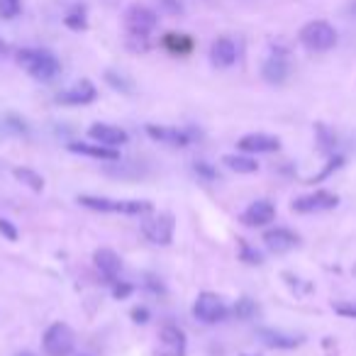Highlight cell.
Wrapping results in <instances>:
<instances>
[{
    "label": "cell",
    "instance_id": "cell-31",
    "mask_svg": "<svg viewBox=\"0 0 356 356\" xmlns=\"http://www.w3.org/2000/svg\"><path fill=\"white\" fill-rule=\"evenodd\" d=\"M193 171L198 173L200 178H205V181H215V178H218V168H215L213 163H208V161H195Z\"/></svg>",
    "mask_w": 356,
    "mask_h": 356
},
{
    "label": "cell",
    "instance_id": "cell-37",
    "mask_svg": "<svg viewBox=\"0 0 356 356\" xmlns=\"http://www.w3.org/2000/svg\"><path fill=\"white\" fill-rule=\"evenodd\" d=\"M132 317H134V322H147L149 320V310H147V307H134Z\"/></svg>",
    "mask_w": 356,
    "mask_h": 356
},
{
    "label": "cell",
    "instance_id": "cell-24",
    "mask_svg": "<svg viewBox=\"0 0 356 356\" xmlns=\"http://www.w3.org/2000/svg\"><path fill=\"white\" fill-rule=\"evenodd\" d=\"M315 132H317V149L322 154H334L337 149V134L332 132L327 124H315Z\"/></svg>",
    "mask_w": 356,
    "mask_h": 356
},
{
    "label": "cell",
    "instance_id": "cell-4",
    "mask_svg": "<svg viewBox=\"0 0 356 356\" xmlns=\"http://www.w3.org/2000/svg\"><path fill=\"white\" fill-rule=\"evenodd\" d=\"M300 42L310 51H330L337 44V30L325 20H312L300 30Z\"/></svg>",
    "mask_w": 356,
    "mask_h": 356
},
{
    "label": "cell",
    "instance_id": "cell-1",
    "mask_svg": "<svg viewBox=\"0 0 356 356\" xmlns=\"http://www.w3.org/2000/svg\"><path fill=\"white\" fill-rule=\"evenodd\" d=\"M17 64L37 81H54L61 71V64L51 51L44 49H20L17 51Z\"/></svg>",
    "mask_w": 356,
    "mask_h": 356
},
{
    "label": "cell",
    "instance_id": "cell-22",
    "mask_svg": "<svg viewBox=\"0 0 356 356\" xmlns=\"http://www.w3.org/2000/svg\"><path fill=\"white\" fill-rule=\"evenodd\" d=\"M222 163L227 168H232V171L237 173H254L259 171V161L254 156H244V154H227V156L222 159Z\"/></svg>",
    "mask_w": 356,
    "mask_h": 356
},
{
    "label": "cell",
    "instance_id": "cell-10",
    "mask_svg": "<svg viewBox=\"0 0 356 356\" xmlns=\"http://www.w3.org/2000/svg\"><path fill=\"white\" fill-rule=\"evenodd\" d=\"M261 76H264V81H266V83H271V86L286 83L288 76H291V61H288L286 51H273V54L264 61Z\"/></svg>",
    "mask_w": 356,
    "mask_h": 356
},
{
    "label": "cell",
    "instance_id": "cell-21",
    "mask_svg": "<svg viewBox=\"0 0 356 356\" xmlns=\"http://www.w3.org/2000/svg\"><path fill=\"white\" fill-rule=\"evenodd\" d=\"M163 47H166L171 54H178V56H186L193 51V40L188 35H181V32H168L163 37Z\"/></svg>",
    "mask_w": 356,
    "mask_h": 356
},
{
    "label": "cell",
    "instance_id": "cell-19",
    "mask_svg": "<svg viewBox=\"0 0 356 356\" xmlns=\"http://www.w3.org/2000/svg\"><path fill=\"white\" fill-rule=\"evenodd\" d=\"M93 261H95L98 273L105 278V281H108V283L118 281L120 268H122V261H120V257L113 252V249H98V252L93 254Z\"/></svg>",
    "mask_w": 356,
    "mask_h": 356
},
{
    "label": "cell",
    "instance_id": "cell-29",
    "mask_svg": "<svg viewBox=\"0 0 356 356\" xmlns=\"http://www.w3.org/2000/svg\"><path fill=\"white\" fill-rule=\"evenodd\" d=\"M105 81H108L110 86H113L115 90H122V93H132V83H129L124 76H118L115 71H108L105 74Z\"/></svg>",
    "mask_w": 356,
    "mask_h": 356
},
{
    "label": "cell",
    "instance_id": "cell-15",
    "mask_svg": "<svg viewBox=\"0 0 356 356\" xmlns=\"http://www.w3.org/2000/svg\"><path fill=\"white\" fill-rule=\"evenodd\" d=\"M244 225L249 227H266L268 222L276 220V208H273L271 200H254L242 215Z\"/></svg>",
    "mask_w": 356,
    "mask_h": 356
},
{
    "label": "cell",
    "instance_id": "cell-6",
    "mask_svg": "<svg viewBox=\"0 0 356 356\" xmlns=\"http://www.w3.org/2000/svg\"><path fill=\"white\" fill-rule=\"evenodd\" d=\"M339 198L330 191H315L310 195H300V198L293 200V213L300 215H312V213H327V210H334Z\"/></svg>",
    "mask_w": 356,
    "mask_h": 356
},
{
    "label": "cell",
    "instance_id": "cell-12",
    "mask_svg": "<svg viewBox=\"0 0 356 356\" xmlns=\"http://www.w3.org/2000/svg\"><path fill=\"white\" fill-rule=\"evenodd\" d=\"M237 147L242 149L244 154H271L281 149V139L273 137V134L252 132V134H244L237 142Z\"/></svg>",
    "mask_w": 356,
    "mask_h": 356
},
{
    "label": "cell",
    "instance_id": "cell-7",
    "mask_svg": "<svg viewBox=\"0 0 356 356\" xmlns=\"http://www.w3.org/2000/svg\"><path fill=\"white\" fill-rule=\"evenodd\" d=\"M193 315L198 317L203 325H215V322L225 320L227 307H225V302L220 300V296H215V293H200L193 302Z\"/></svg>",
    "mask_w": 356,
    "mask_h": 356
},
{
    "label": "cell",
    "instance_id": "cell-26",
    "mask_svg": "<svg viewBox=\"0 0 356 356\" xmlns=\"http://www.w3.org/2000/svg\"><path fill=\"white\" fill-rule=\"evenodd\" d=\"M344 161H346L344 156H339V154H332V159H330V161H327V166L322 168V171L317 173V176H312L310 181H307V184H317V181H325V178H330L332 173L339 171V168L344 166Z\"/></svg>",
    "mask_w": 356,
    "mask_h": 356
},
{
    "label": "cell",
    "instance_id": "cell-27",
    "mask_svg": "<svg viewBox=\"0 0 356 356\" xmlns=\"http://www.w3.org/2000/svg\"><path fill=\"white\" fill-rule=\"evenodd\" d=\"M3 127L8 129V132L17 134V137H22V134L30 132V127H27V122L22 118H17V115H6V120H3Z\"/></svg>",
    "mask_w": 356,
    "mask_h": 356
},
{
    "label": "cell",
    "instance_id": "cell-33",
    "mask_svg": "<svg viewBox=\"0 0 356 356\" xmlns=\"http://www.w3.org/2000/svg\"><path fill=\"white\" fill-rule=\"evenodd\" d=\"M0 234L8 239V242H17V229H15V225L10 222V220H6V218H0Z\"/></svg>",
    "mask_w": 356,
    "mask_h": 356
},
{
    "label": "cell",
    "instance_id": "cell-28",
    "mask_svg": "<svg viewBox=\"0 0 356 356\" xmlns=\"http://www.w3.org/2000/svg\"><path fill=\"white\" fill-rule=\"evenodd\" d=\"M22 10L20 0H0V17L3 20H15Z\"/></svg>",
    "mask_w": 356,
    "mask_h": 356
},
{
    "label": "cell",
    "instance_id": "cell-2",
    "mask_svg": "<svg viewBox=\"0 0 356 356\" xmlns=\"http://www.w3.org/2000/svg\"><path fill=\"white\" fill-rule=\"evenodd\" d=\"M76 203L95 213H120V215H144L152 210L149 200H118L103 198V195H79Z\"/></svg>",
    "mask_w": 356,
    "mask_h": 356
},
{
    "label": "cell",
    "instance_id": "cell-5",
    "mask_svg": "<svg viewBox=\"0 0 356 356\" xmlns=\"http://www.w3.org/2000/svg\"><path fill=\"white\" fill-rule=\"evenodd\" d=\"M156 13L149 10L147 6H132L124 13V27L129 37H149L156 30Z\"/></svg>",
    "mask_w": 356,
    "mask_h": 356
},
{
    "label": "cell",
    "instance_id": "cell-20",
    "mask_svg": "<svg viewBox=\"0 0 356 356\" xmlns=\"http://www.w3.org/2000/svg\"><path fill=\"white\" fill-rule=\"evenodd\" d=\"M257 337L261 344L271 346V349H296L302 341L300 337L286 334V332H278V330H257Z\"/></svg>",
    "mask_w": 356,
    "mask_h": 356
},
{
    "label": "cell",
    "instance_id": "cell-25",
    "mask_svg": "<svg viewBox=\"0 0 356 356\" xmlns=\"http://www.w3.org/2000/svg\"><path fill=\"white\" fill-rule=\"evenodd\" d=\"M64 22H66V27H69V30H76V32L86 30V25H88V20H86V8H81V6L71 8V10L66 13Z\"/></svg>",
    "mask_w": 356,
    "mask_h": 356
},
{
    "label": "cell",
    "instance_id": "cell-16",
    "mask_svg": "<svg viewBox=\"0 0 356 356\" xmlns=\"http://www.w3.org/2000/svg\"><path fill=\"white\" fill-rule=\"evenodd\" d=\"M147 134L152 139L161 144H168V147H188L191 144V134L186 129L178 127H161V124H147Z\"/></svg>",
    "mask_w": 356,
    "mask_h": 356
},
{
    "label": "cell",
    "instance_id": "cell-14",
    "mask_svg": "<svg viewBox=\"0 0 356 356\" xmlns=\"http://www.w3.org/2000/svg\"><path fill=\"white\" fill-rule=\"evenodd\" d=\"M264 242H266V247L271 249L273 254H286L300 244V237L288 227H273L264 234Z\"/></svg>",
    "mask_w": 356,
    "mask_h": 356
},
{
    "label": "cell",
    "instance_id": "cell-40",
    "mask_svg": "<svg viewBox=\"0 0 356 356\" xmlns=\"http://www.w3.org/2000/svg\"><path fill=\"white\" fill-rule=\"evenodd\" d=\"M105 3H108V6H115V3H118V0H105Z\"/></svg>",
    "mask_w": 356,
    "mask_h": 356
},
{
    "label": "cell",
    "instance_id": "cell-8",
    "mask_svg": "<svg viewBox=\"0 0 356 356\" xmlns=\"http://www.w3.org/2000/svg\"><path fill=\"white\" fill-rule=\"evenodd\" d=\"M186 334L181 327L176 325H163L159 332V349L156 356H186Z\"/></svg>",
    "mask_w": 356,
    "mask_h": 356
},
{
    "label": "cell",
    "instance_id": "cell-39",
    "mask_svg": "<svg viewBox=\"0 0 356 356\" xmlns=\"http://www.w3.org/2000/svg\"><path fill=\"white\" fill-rule=\"evenodd\" d=\"M17 356H35V354H32V351H20Z\"/></svg>",
    "mask_w": 356,
    "mask_h": 356
},
{
    "label": "cell",
    "instance_id": "cell-30",
    "mask_svg": "<svg viewBox=\"0 0 356 356\" xmlns=\"http://www.w3.org/2000/svg\"><path fill=\"white\" fill-rule=\"evenodd\" d=\"M254 312H257V305H254V302L249 300V298H242V300H239L237 305H234V315H237L239 320H249V317H252Z\"/></svg>",
    "mask_w": 356,
    "mask_h": 356
},
{
    "label": "cell",
    "instance_id": "cell-3",
    "mask_svg": "<svg viewBox=\"0 0 356 356\" xmlns=\"http://www.w3.org/2000/svg\"><path fill=\"white\" fill-rule=\"evenodd\" d=\"M42 346H44L47 356H71L76 346L74 330L64 322H54L47 327L44 337H42Z\"/></svg>",
    "mask_w": 356,
    "mask_h": 356
},
{
    "label": "cell",
    "instance_id": "cell-38",
    "mask_svg": "<svg viewBox=\"0 0 356 356\" xmlns=\"http://www.w3.org/2000/svg\"><path fill=\"white\" fill-rule=\"evenodd\" d=\"M346 13H349L351 17H356V0H351L349 6H346Z\"/></svg>",
    "mask_w": 356,
    "mask_h": 356
},
{
    "label": "cell",
    "instance_id": "cell-32",
    "mask_svg": "<svg viewBox=\"0 0 356 356\" xmlns=\"http://www.w3.org/2000/svg\"><path fill=\"white\" fill-rule=\"evenodd\" d=\"M239 249H242V259L247 264H261V254L257 252V249H252L249 247L244 239H239Z\"/></svg>",
    "mask_w": 356,
    "mask_h": 356
},
{
    "label": "cell",
    "instance_id": "cell-13",
    "mask_svg": "<svg viewBox=\"0 0 356 356\" xmlns=\"http://www.w3.org/2000/svg\"><path fill=\"white\" fill-rule=\"evenodd\" d=\"M95 98H98L95 86L83 79V81H79V83L71 86L69 90L56 95V103L59 105H88V103H93Z\"/></svg>",
    "mask_w": 356,
    "mask_h": 356
},
{
    "label": "cell",
    "instance_id": "cell-36",
    "mask_svg": "<svg viewBox=\"0 0 356 356\" xmlns=\"http://www.w3.org/2000/svg\"><path fill=\"white\" fill-rule=\"evenodd\" d=\"M115 298H127L129 293H132V286H127V283H118L115 281Z\"/></svg>",
    "mask_w": 356,
    "mask_h": 356
},
{
    "label": "cell",
    "instance_id": "cell-9",
    "mask_svg": "<svg viewBox=\"0 0 356 356\" xmlns=\"http://www.w3.org/2000/svg\"><path fill=\"white\" fill-rule=\"evenodd\" d=\"M142 229H144V237H147L149 242L166 247V244H171L173 229H176V225H173L171 215H156V218L147 220V222L142 225Z\"/></svg>",
    "mask_w": 356,
    "mask_h": 356
},
{
    "label": "cell",
    "instance_id": "cell-23",
    "mask_svg": "<svg viewBox=\"0 0 356 356\" xmlns=\"http://www.w3.org/2000/svg\"><path fill=\"white\" fill-rule=\"evenodd\" d=\"M13 176H15L22 186H27L30 191H35V193H42V191H44V178H42L37 171H32V168L17 166L15 171H13Z\"/></svg>",
    "mask_w": 356,
    "mask_h": 356
},
{
    "label": "cell",
    "instance_id": "cell-11",
    "mask_svg": "<svg viewBox=\"0 0 356 356\" xmlns=\"http://www.w3.org/2000/svg\"><path fill=\"white\" fill-rule=\"evenodd\" d=\"M88 137L93 139V142L103 144V147H122V144H127V132H124L122 127H115V124H108V122H95L88 127Z\"/></svg>",
    "mask_w": 356,
    "mask_h": 356
},
{
    "label": "cell",
    "instance_id": "cell-42",
    "mask_svg": "<svg viewBox=\"0 0 356 356\" xmlns=\"http://www.w3.org/2000/svg\"><path fill=\"white\" fill-rule=\"evenodd\" d=\"M244 356H247V354H244Z\"/></svg>",
    "mask_w": 356,
    "mask_h": 356
},
{
    "label": "cell",
    "instance_id": "cell-17",
    "mask_svg": "<svg viewBox=\"0 0 356 356\" xmlns=\"http://www.w3.org/2000/svg\"><path fill=\"white\" fill-rule=\"evenodd\" d=\"M69 152L81 156L98 159V161H120V152L113 147H103L98 142H69Z\"/></svg>",
    "mask_w": 356,
    "mask_h": 356
},
{
    "label": "cell",
    "instance_id": "cell-41",
    "mask_svg": "<svg viewBox=\"0 0 356 356\" xmlns=\"http://www.w3.org/2000/svg\"><path fill=\"white\" fill-rule=\"evenodd\" d=\"M3 49H6V44H3V42H0V54H3Z\"/></svg>",
    "mask_w": 356,
    "mask_h": 356
},
{
    "label": "cell",
    "instance_id": "cell-35",
    "mask_svg": "<svg viewBox=\"0 0 356 356\" xmlns=\"http://www.w3.org/2000/svg\"><path fill=\"white\" fill-rule=\"evenodd\" d=\"M334 312H339L341 317H354V320H356V305H346V302H339V305H334Z\"/></svg>",
    "mask_w": 356,
    "mask_h": 356
},
{
    "label": "cell",
    "instance_id": "cell-18",
    "mask_svg": "<svg viewBox=\"0 0 356 356\" xmlns=\"http://www.w3.org/2000/svg\"><path fill=\"white\" fill-rule=\"evenodd\" d=\"M210 61L218 69H229L237 61V44L229 37H218L210 47Z\"/></svg>",
    "mask_w": 356,
    "mask_h": 356
},
{
    "label": "cell",
    "instance_id": "cell-34",
    "mask_svg": "<svg viewBox=\"0 0 356 356\" xmlns=\"http://www.w3.org/2000/svg\"><path fill=\"white\" fill-rule=\"evenodd\" d=\"M159 6H161L166 13H171V15H181V13L186 10L181 0H159Z\"/></svg>",
    "mask_w": 356,
    "mask_h": 356
}]
</instances>
